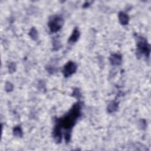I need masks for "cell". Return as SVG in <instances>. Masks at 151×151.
Instances as JSON below:
<instances>
[{"label":"cell","instance_id":"obj_1","mask_svg":"<svg viewBox=\"0 0 151 151\" xmlns=\"http://www.w3.org/2000/svg\"><path fill=\"white\" fill-rule=\"evenodd\" d=\"M83 103L78 101L74 104L70 111L60 119H57L56 125L60 128L63 127L65 130V140L67 143L69 142L71 137V130L81 114Z\"/></svg>","mask_w":151,"mask_h":151},{"label":"cell","instance_id":"obj_2","mask_svg":"<svg viewBox=\"0 0 151 151\" xmlns=\"http://www.w3.org/2000/svg\"><path fill=\"white\" fill-rule=\"evenodd\" d=\"M136 38L138 52L141 54L145 55L147 57H149L150 47V45L147 43V41L146 40V38L140 36H137Z\"/></svg>","mask_w":151,"mask_h":151},{"label":"cell","instance_id":"obj_3","mask_svg":"<svg viewBox=\"0 0 151 151\" xmlns=\"http://www.w3.org/2000/svg\"><path fill=\"white\" fill-rule=\"evenodd\" d=\"M63 24L64 20L61 17L54 15L50 18L48 24L50 31L52 32H56L61 28Z\"/></svg>","mask_w":151,"mask_h":151},{"label":"cell","instance_id":"obj_4","mask_svg":"<svg viewBox=\"0 0 151 151\" xmlns=\"http://www.w3.org/2000/svg\"><path fill=\"white\" fill-rule=\"evenodd\" d=\"M77 70V65L73 61H70L66 63L63 68V73L65 77H68L74 74Z\"/></svg>","mask_w":151,"mask_h":151},{"label":"cell","instance_id":"obj_5","mask_svg":"<svg viewBox=\"0 0 151 151\" xmlns=\"http://www.w3.org/2000/svg\"><path fill=\"white\" fill-rule=\"evenodd\" d=\"M52 136H53V138L56 143H59L61 142V141L62 140L61 129L58 126H57L56 124L53 130Z\"/></svg>","mask_w":151,"mask_h":151},{"label":"cell","instance_id":"obj_6","mask_svg":"<svg viewBox=\"0 0 151 151\" xmlns=\"http://www.w3.org/2000/svg\"><path fill=\"white\" fill-rule=\"evenodd\" d=\"M110 61L112 65H119L121 64L122 61V57L118 54H113L111 55L110 57Z\"/></svg>","mask_w":151,"mask_h":151},{"label":"cell","instance_id":"obj_7","mask_svg":"<svg viewBox=\"0 0 151 151\" xmlns=\"http://www.w3.org/2000/svg\"><path fill=\"white\" fill-rule=\"evenodd\" d=\"M80 36V32L77 28H75L73 30L71 35L70 37L68 39V42L69 43H74L77 41V40L79 39V37Z\"/></svg>","mask_w":151,"mask_h":151},{"label":"cell","instance_id":"obj_8","mask_svg":"<svg viewBox=\"0 0 151 151\" xmlns=\"http://www.w3.org/2000/svg\"><path fill=\"white\" fill-rule=\"evenodd\" d=\"M119 20L121 24L126 25L129 22V18L126 13L123 12H120L119 13Z\"/></svg>","mask_w":151,"mask_h":151},{"label":"cell","instance_id":"obj_9","mask_svg":"<svg viewBox=\"0 0 151 151\" xmlns=\"http://www.w3.org/2000/svg\"><path fill=\"white\" fill-rule=\"evenodd\" d=\"M118 109V103L116 101H112L110 104H109L107 110L109 113H113L116 111Z\"/></svg>","mask_w":151,"mask_h":151},{"label":"cell","instance_id":"obj_10","mask_svg":"<svg viewBox=\"0 0 151 151\" xmlns=\"http://www.w3.org/2000/svg\"><path fill=\"white\" fill-rule=\"evenodd\" d=\"M13 134L17 137H22L23 135L22 130L20 126H16L13 129Z\"/></svg>","mask_w":151,"mask_h":151},{"label":"cell","instance_id":"obj_11","mask_svg":"<svg viewBox=\"0 0 151 151\" xmlns=\"http://www.w3.org/2000/svg\"><path fill=\"white\" fill-rule=\"evenodd\" d=\"M29 35L32 40H36L38 37V32H37V29L34 27H33L31 29V30L29 32Z\"/></svg>","mask_w":151,"mask_h":151},{"label":"cell","instance_id":"obj_12","mask_svg":"<svg viewBox=\"0 0 151 151\" xmlns=\"http://www.w3.org/2000/svg\"><path fill=\"white\" fill-rule=\"evenodd\" d=\"M72 96L77 99H80L81 97V93L80 91V90L78 88H75L73 90V92L72 93Z\"/></svg>","mask_w":151,"mask_h":151},{"label":"cell","instance_id":"obj_13","mask_svg":"<svg viewBox=\"0 0 151 151\" xmlns=\"http://www.w3.org/2000/svg\"><path fill=\"white\" fill-rule=\"evenodd\" d=\"M8 68H9V73H12L13 72H14L16 70V65L15 63H11L9 64V66H8Z\"/></svg>","mask_w":151,"mask_h":151},{"label":"cell","instance_id":"obj_14","mask_svg":"<svg viewBox=\"0 0 151 151\" xmlns=\"http://www.w3.org/2000/svg\"><path fill=\"white\" fill-rule=\"evenodd\" d=\"M12 89H13V85L9 82L6 83L5 90L8 92H9V91H11L12 90Z\"/></svg>","mask_w":151,"mask_h":151},{"label":"cell","instance_id":"obj_15","mask_svg":"<svg viewBox=\"0 0 151 151\" xmlns=\"http://www.w3.org/2000/svg\"><path fill=\"white\" fill-rule=\"evenodd\" d=\"M60 42L57 40L53 41V48L54 50H58V48H60Z\"/></svg>","mask_w":151,"mask_h":151}]
</instances>
